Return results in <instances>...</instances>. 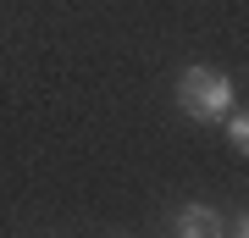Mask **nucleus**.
Listing matches in <instances>:
<instances>
[{"label": "nucleus", "instance_id": "nucleus-1", "mask_svg": "<svg viewBox=\"0 0 249 238\" xmlns=\"http://www.w3.org/2000/svg\"><path fill=\"white\" fill-rule=\"evenodd\" d=\"M178 111L194 122H222L232 111V78L216 67H183L178 72Z\"/></svg>", "mask_w": 249, "mask_h": 238}, {"label": "nucleus", "instance_id": "nucleus-2", "mask_svg": "<svg viewBox=\"0 0 249 238\" xmlns=\"http://www.w3.org/2000/svg\"><path fill=\"white\" fill-rule=\"evenodd\" d=\"M172 227H178L183 238H216V233H244V216H238V221H222L211 205L194 200V205H183V211L172 216Z\"/></svg>", "mask_w": 249, "mask_h": 238}, {"label": "nucleus", "instance_id": "nucleus-3", "mask_svg": "<svg viewBox=\"0 0 249 238\" xmlns=\"http://www.w3.org/2000/svg\"><path fill=\"white\" fill-rule=\"evenodd\" d=\"M222 128H227V144L244 155V150H249V116H244V111H227V116H222Z\"/></svg>", "mask_w": 249, "mask_h": 238}]
</instances>
